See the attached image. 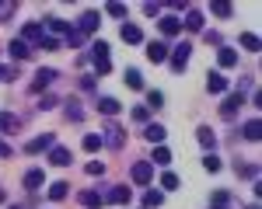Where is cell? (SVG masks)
I'll return each mask as SVG.
<instances>
[{"instance_id":"6da1fadb","label":"cell","mask_w":262,"mask_h":209,"mask_svg":"<svg viewBox=\"0 0 262 209\" xmlns=\"http://www.w3.org/2000/svg\"><path fill=\"white\" fill-rule=\"evenodd\" d=\"M91 63H95V70H98L101 77H105V73H112V60H108V42H95V45H91Z\"/></svg>"},{"instance_id":"7a4b0ae2","label":"cell","mask_w":262,"mask_h":209,"mask_svg":"<svg viewBox=\"0 0 262 209\" xmlns=\"http://www.w3.org/2000/svg\"><path fill=\"white\" fill-rule=\"evenodd\" d=\"M42 39H46V35H42L39 21H28V24L21 28V42H25V45H28V42H32V45H42Z\"/></svg>"},{"instance_id":"3957f363","label":"cell","mask_w":262,"mask_h":209,"mask_svg":"<svg viewBox=\"0 0 262 209\" xmlns=\"http://www.w3.org/2000/svg\"><path fill=\"white\" fill-rule=\"evenodd\" d=\"M119 39L126 42V45H140V42H143V28H137V24L126 21V24L119 28Z\"/></svg>"},{"instance_id":"277c9868","label":"cell","mask_w":262,"mask_h":209,"mask_svg":"<svg viewBox=\"0 0 262 209\" xmlns=\"http://www.w3.org/2000/svg\"><path fill=\"white\" fill-rule=\"evenodd\" d=\"M189 56H192V45H189V42H182L179 49H175V53H171V70H185V63H189Z\"/></svg>"},{"instance_id":"5b68a950","label":"cell","mask_w":262,"mask_h":209,"mask_svg":"<svg viewBox=\"0 0 262 209\" xmlns=\"http://www.w3.org/2000/svg\"><path fill=\"white\" fill-rule=\"evenodd\" d=\"M53 146H56V136H53V133H42V136H35L25 150H28V153H42V150H53Z\"/></svg>"},{"instance_id":"8992f818","label":"cell","mask_w":262,"mask_h":209,"mask_svg":"<svg viewBox=\"0 0 262 209\" xmlns=\"http://www.w3.org/2000/svg\"><path fill=\"white\" fill-rule=\"evenodd\" d=\"M98 21H101L98 11H84L81 24H77V28H81V35H95V32H98Z\"/></svg>"},{"instance_id":"52a82bcc","label":"cell","mask_w":262,"mask_h":209,"mask_svg":"<svg viewBox=\"0 0 262 209\" xmlns=\"http://www.w3.org/2000/svg\"><path fill=\"white\" fill-rule=\"evenodd\" d=\"M242 104H245V91H234V94H227V98L221 101V115H234Z\"/></svg>"},{"instance_id":"ba28073f","label":"cell","mask_w":262,"mask_h":209,"mask_svg":"<svg viewBox=\"0 0 262 209\" xmlns=\"http://www.w3.org/2000/svg\"><path fill=\"white\" fill-rule=\"evenodd\" d=\"M150 178H154V164H147V161L133 164V181L137 185H150Z\"/></svg>"},{"instance_id":"9c48e42d","label":"cell","mask_w":262,"mask_h":209,"mask_svg":"<svg viewBox=\"0 0 262 209\" xmlns=\"http://www.w3.org/2000/svg\"><path fill=\"white\" fill-rule=\"evenodd\" d=\"M147 60L150 63H168V49H164V42H147Z\"/></svg>"},{"instance_id":"30bf717a","label":"cell","mask_w":262,"mask_h":209,"mask_svg":"<svg viewBox=\"0 0 262 209\" xmlns=\"http://www.w3.org/2000/svg\"><path fill=\"white\" fill-rule=\"evenodd\" d=\"M53 81H56V70H46V66H42L39 73H35V81H32V91H46Z\"/></svg>"},{"instance_id":"8fae6325","label":"cell","mask_w":262,"mask_h":209,"mask_svg":"<svg viewBox=\"0 0 262 209\" xmlns=\"http://www.w3.org/2000/svg\"><path fill=\"white\" fill-rule=\"evenodd\" d=\"M206 91H210V94H224V91H227L224 73H213V70H210V73H206Z\"/></svg>"},{"instance_id":"7c38bea8","label":"cell","mask_w":262,"mask_h":209,"mask_svg":"<svg viewBox=\"0 0 262 209\" xmlns=\"http://www.w3.org/2000/svg\"><path fill=\"white\" fill-rule=\"evenodd\" d=\"M242 136L248 140V143H259V136H262V122H259V119H248V122L242 125Z\"/></svg>"},{"instance_id":"4fadbf2b","label":"cell","mask_w":262,"mask_h":209,"mask_svg":"<svg viewBox=\"0 0 262 209\" xmlns=\"http://www.w3.org/2000/svg\"><path fill=\"white\" fill-rule=\"evenodd\" d=\"M21 129V119L14 112H0V133H18Z\"/></svg>"},{"instance_id":"5bb4252c","label":"cell","mask_w":262,"mask_h":209,"mask_svg":"<svg viewBox=\"0 0 262 209\" xmlns=\"http://www.w3.org/2000/svg\"><path fill=\"white\" fill-rule=\"evenodd\" d=\"M101 136V143H108V146H122V129L119 125H105V133H98Z\"/></svg>"},{"instance_id":"9a60e30c","label":"cell","mask_w":262,"mask_h":209,"mask_svg":"<svg viewBox=\"0 0 262 209\" xmlns=\"http://www.w3.org/2000/svg\"><path fill=\"white\" fill-rule=\"evenodd\" d=\"M49 164L53 167H67L70 164V150H67V146H53V150H49Z\"/></svg>"},{"instance_id":"2e32d148","label":"cell","mask_w":262,"mask_h":209,"mask_svg":"<svg viewBox=\"0 0 262 209\" xmlns=\"http://www.w3.org/2000/svg\"><path fill=\"white\" fill-rule=\"evenodd\" d=\"M143 136H147V140H150V143H154V146H161V143H164V136H168V133H164V125H161V122H150V125H147V129H143Z\"/></svg>"},{"instance_id":"e0dca14e","label":"cell","mask_w":262,"mask_h":209,"mask_svg":"<svg viewBox=\"0 0 262 209\" xmlns=\"http://www.w3.org/2000/svg\"><path fill=\"white\" fill-rule=\"evenodd\" d=\"M196 140H200V146L213 150V146H217V133H213L210 125H200V129H196Z\"/></svg>"},{"instance_id":"ac0fdd59","label":"cell","mask_w":262,"mask_h":209,"mask_svg":"<svg viewBox=\"0 0 262 209\" xmlns=\"http://www.w3.org/2000/svg\"><path fill=\"white\" fill-rule=\"evenodd\" d=\"M42 181H46V171H42V167H32V171L25 174V188H28V192H35Z\"/></svg>"},{"instance_id":"d6986e66","label":"cell","mask_w":262,"mask_h":209,"mask_svg":"<svg viewBox=\"0 0 262 209\" xmlns=\"http://www.w3.org/2000/svg\"><path fill=\"white\" fill-rule=\"evenodd\" d=\"M179 32H182V21L171 18V14H164V18H161V35L171 39V35H179Z\"/></svg>"},{"instance_id":"ffe728a7","label":"cell","mask_w":262,"mask_h":209,"mask_svg":"<svg viewBox=\"0 0 262 209\" xmlns=\"http://www.w3.org/2000/svg\"><path fill=\"white\" fill-rule=\"evenodd\" d=\"M105 199H108V202H116V206H126V202H129V188H126V185H116L108 195H105Z\"/></svg>"},{"instance_id":"44dd1931","label":"cell","mask_w":262,"mask_h":209,"mask_svg":"<svg viewBox=\"0 0 262 209\" xmlns=\"http://www.w3.org/2000/svg\"><path fill=\"white\" fill-rule=\"evenodd\" d=\"M7 53H11V60H14V63H18V60H28V45H25L21 39L11 42V45H7Z\"/></svg>"},{"instance_id":"7402d4cb","label":"cell","mask_w":262,"mask_h":209,"mask_svg":"<svg viewBox=\"0 0 262 209\" xmlns=\"http://www.w3.org/2000/svg\"><path fill=\"white\" fill-rule=\"evenodd\" d=\"M101 199H105V195H98L95 188L81 192V206H88V209H98V206H101Z\"/></svg>"},{"instance_id":"603a6c76","label":"cell","mask_w":262,"mask_h":209,"mask_svg":"<svg viewBox=\"0 0 262 209\" xmlns=\"http://www.w3.org/2000/svg\"><path fill=\"white\" fill-rule=\"evenodd\" d=\"M182 181H179V174L175 171H161V192H175Z\"/></svg>"},{"instance_id":"cb8c5ba5","label":"cell","mask_w":262,"mask_h":209,"mask_svg":"<svg viewBox=\"0 0 262 209\" xmlns=\"http://www.w3.org/2000/svg\"><path fill=\"white\" fill-rule=\"evenodd\" d=\"M98 112L112 119V115H119V101H116V98H101V101H98Z\"/></svg>"},{"instance_id":"d4e9b609","label":"cell","mask_w":262,"mask_h":209,"mask_svg":"<svg viewBox=\"0 0 262 209\" xmlns=\"http://www.w3.org/2000/svg\"><path fill=\"white\" fill-rule=\"evenodd\" d=\"M67 192H70L67 181H53V185H49V199H53V202H60V199H67Z\"/></svg>"},{"instance_id":"484cf974","label":"cell","mask_w":262,"mask_h":209,"mask_svg":"<svg viewBox=\"0 0 262 209\" xmlns=\"http://www.w3.org/2000/svg\"><path fill=\"white\" fill-rule=\"evenodd\" d=\"M217 63H221V66H234V63H238V53H234V49H227V45H221Z\"/></svg>"},{"instance_id":"4316f807","label":"cell","mask_w":262,"mask_h":209,"mask_svg":"<svg viewBox=\"0 0 262 209\" xmlns=\"http://www.w3.org/2000/svg\"><path fill=\"white\" fill-rule=\"evenodd\" d=\"M46 28H49V32H56V35H67L74 24H67V21H60V18H46Z\"/></svg>"},{"instance_id":"83f0119b","label":"cell","mask_w":262,"mask_h":209,"mask_svg":"<svg viewBox=\"0 0 262 209\" xmlns=\"http://www.w3.org/2000/svg\"><path fill=\"white\" fill-rule=\"evenodd\" d=\"M185 28H189V32H200L203 28V14L200 11H185Z\"/></svg>"},{"instance_id":"f1b7e54d","label":"cell","mask_w":262,"mask_h":209,"mask_svg":"<svg viewBox=\"0 0 262 209\" xmlns=\"http://www.w3.org/2000/svg\"><path fill=\"white\" fill-rule=\"evenodd\" d=\"M210 206H213V209H231V192H213Z\"/></svg>"},{"instance_id":"f546056e","label":"cell","mask_w":262,"mask_h":209,"mask_svg":"<svg viewBox=\"0 0 262 209\" xmlns=\"http://www.w3.org/2000/svg\"><path fill=\"white\" fill-rule=\"evenodd\" d=\"M154 164H161V167H164V164H171V150H168L164 143H161V146H154Z\"/></svg>"},{"instance_id":"4dcf8cb0","label":"cell","mask_w":262,"mask_h":209,"mask_svg":"<svg viewBox=\"0 0 262 209\" xmlns=\"http://www.w3.org/2000/svg\"><path fill=\"white\" fill-rule=\"evenodd\" d=\"M126 87H133V91H143V77H140V70H126Z\"/></svg>"},{"instance_id":"1f68e13d","label":"cell","mask_w":262,"mask_h":209,"mask_svg":"<svg viewBox=\"0 0 262 209\" xmlns=\"http://www.w3.org/2000/svg\"><path fill=\"white\" fill-rule=\"evenodd\" d=\"M242 49H248V53H259V35L245 32V35H242Z\"/></svg>"},{"instance_id":"d6a6232c","label":"cell","mask_w":262,"mask_h":209,"mask_svg":"<svg viewBox=\"0 0 262 209\" xmlns=\"http://www.w3.org/2000/svg\"><path fill=\"white\" fill-rule=\"evenodd\" d=\"M84 150H88V153L101 150V136H98V133H88V136H84Z\"/></svg>"},{"instance_id":"836d02e7","label":"cell","mask_w":262,"mask_h":209,"mask_svg":"<svg viewBox=\"0 0 262 209\" xmlns=\"http://www.w3.org/2000/svg\"><path fill=\"white\" fill-rule=\"evenodd\" d=\"M161 202H164V195L158 192V188H150V192L143 195V206H150V209H154V206H161Z\"/></svg>"},{"instance_id":"e575fe53","label":"cell","mask_w":262,"mask_h":209,"mask_svg":"<svg viewBox=\"0 0 262 209\" xmlns=\"http://www.w3.org/2000/svg\"><path fill=\"white\" fill-rule=\"evenodd\" d=\"M67 119H70V122H81V119H84V112H81V104H77V101H67Z\"/></svg>"},{"instance_id":"d590c367","label":"cell","mask_w":262,"mask_h":209,"mask_svg":"<svg viewBox=\"0 0 262 209\" xmlns=\"http://www.w3.org/2000/svg\"><path fill=\"white\" fill-rule=\"evenodd\" d=\"M203 167H206V171H210V174H217V171H221V157H217V153H206V161H203Z\"/></svg>"},{"instance_id":"8d00e7d4","label":"cell","mask_w":262,"mask_h":209,"mask_svg":"<svg viewBox=\"0 0 262 209\" xmlns=\"http://www.w3.org/2000/svg\"><path fill=\"white\" fill-rule=\"evenodd\" d=\"M14 7H18L14 0H0V21H4V18H11V14H14Z\"/></svg>"},{"instance_id":"74e56055","label":"cell","mask_w":262,"mask_h":209,"mask_svg":"<svg viewBox=\"0 0 262 209\" xmlns=\"http://www.w3.org/2000/svg\"><path fill=\"white\" fill-rule=\"evenodd\" d=\"M210 11H213L217 18H231V4H210Z\"/></svg>"},{"instance_id":"f35d334b","label":"cell","mask_w":262,"mask_h":209,"mask_svg":"<svg viewBox=\"0 0 262 209\" xmlns=\"http://www.w3.org/2000/svg\"><path fill=\"white\" fill-rule=\"evenodd\" d=\"M133 119H137V122H147V119H150V108H147V104H137V108H133Z\"/></svg>"},{"instance_id":"ab89813d","label":"cell","mask_w":262,"mask_h":209,"mask_svg":"<svg viewBox=\"0 0 262 209\" xmlns=\"http://www.w3.org/2000/svg\"><path fill=\"white\" fill-rule=\"evenodd\" d=\"M147 104H150V108H161V104H164V94H161V91H150V94H147Z\"/></svg>"},{"instance_id":"60d3db41","label":"cell","mask_w":262,"mask_h":209,"mask_svg":"<svg viewBox=\"0 0 262 209\" xmlns=\"http://www.w3.org/2000/svg\"><path fill=\"white\" fill-rule=\"evenodd\" d=\"M84 171H88L91 178H98V174H105V167H101V161H91V164L84 167Z\"/></svg>"},{"instance_id":"b9f144b4","label":"cell","mask_w":262,"mask_h":209,"mask_svg":"<svg viewBox=\"0 0 262 209\" xmlns=\"http://www.w3.org/2000/svg\"><path fill=\"white\" fill-rule=\"evenodd\" d=\"M238 178H252V181H255V167L252 164H238Z\"/></svg>"},{"instance_id":"7bdbcfd3","label":"cell","mask_w":262,"mask_h":209,"mask_svg":"<svg viewBox=\"0 0 262 209\" xmlns=\"http://www.w3.org/2000/svg\"><path fill=\"white\" fill-rule=\"evenodd\" d=\"M108 14L112 18H126V4H108Z\"/></svg>"},{"instance_id":"ee69618b","label":"cell","mask_w":262,"mask_h":209,"mask_svg":"<svg viewBox=\"0 0 262 209\" xmlns=\"http://www.w3.org/2000/svg\"><path fill=\"white\" fill-rule=\"evenodd\" d=\"M67 42H70V45L77 49V45H81V42H84V35H81V32H74V28H70V32H67Z\"/></svg>"},{"instance_id":"f6af8a7d","label":"cell","mask_w":262,"mask_h":209,"mask_svg":"<svg viewBox=\"0 0 262 209\" xmlns=\"http://www.w3.org/2000/svg\"><path fill=\"white\" fill-rule=\"evenodd\" d=\"M143 14H147V18H158L161 7H158V4H143Z\"/></svg>"},{"instance_id":"bcb514c9","label":"cell","mask_w":262,"mask_h":209,"mask_svg":"<svg viewBox=\"0 0 262 209\" xmlns=\"http://www.w3.org/2000/svg\"><path fill=\"white\" fill-rule=\"evenodd\" d=\"M56 45H60V39H53V35H46V39H42V49H56Z\"/></svg>"},{"instance_id":"7dc6e473","label":"cell","mask_w":262,"mask_h":209,"mask_svg":"<svg viewBox=\"0 0 262 209\" xmlns=\"http://www.w3.org/2000/svg\"><path fill=\"white\" fill-rule=\"evenodd\" d=\"M0 157H11V146L4 143V140H0Z\"/></svg>"},{"instance_id":"c3c4849f","label":"cell","mask_w":262,"mask_h":209,"mask_svg":"<svg viewBox=\"0 0 262 209\" xmlns=\"http://www.w3.org/2000/svg\"><path fill=\"white\" fill-rule=\"evenodd\" d=\"M4 199H7V195H4V188H0V202H4Z\"/></svg>"},{"instance_id":"681fc988","label":"cell","mask_w":262,"mask_h":209,"mask_svg":"<svg viewBox=\"0 0 262 209\" xmlns=\"http://www.w3.org/2000/svg\"><path fill=\"white\" fill-rule=\"evenodd\" d=\"M11 209H25V206H11Z\"/></svg>"}]
</instances>
